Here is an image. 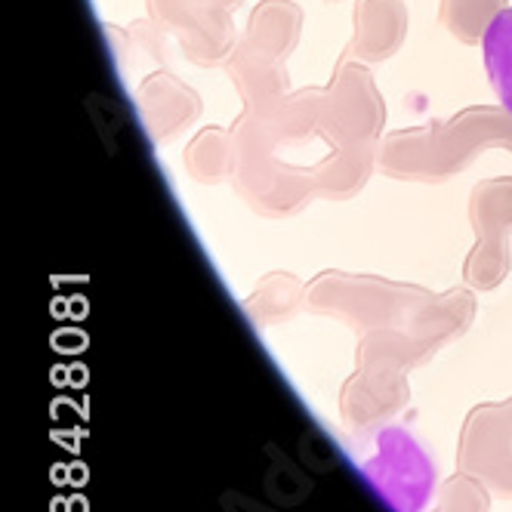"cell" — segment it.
<instances>
[{
  "instance_id": "cell-1",
  "label": "cell",
  "mask_w": 512,
  "mask_h": 512,
  "mask_svg": "<svg viewBox=\"0 0 512 512\" xmlns=\"http://www.w3.org/2000/svg\"><path fill=\"white\" fill-rule=\"evenodd\" d=\"M371 479L395 509L417 512L432 488V469L408 435L386 432L380 454L371 463Z\"/></svg>"
},
{
  "instance_id": "cell-2",
  "label": "cell",
  "mask_w": 512,
  "mask_h": 512,
  "mask_svg": "<svg viewBox=\"0 0 512 512\" xmlns=\"http://www.w3.org/2000/svg\"><path fill=\"white\" fill-rule=\"evenodd\" d=\"M482 53L491 87L500 99V105L512 115V7L500 10L485 34H482Z\"/></svg>"
}]
</instances>
